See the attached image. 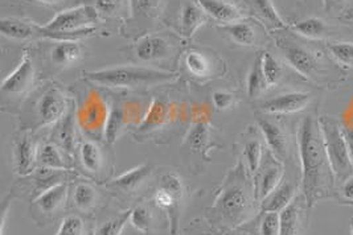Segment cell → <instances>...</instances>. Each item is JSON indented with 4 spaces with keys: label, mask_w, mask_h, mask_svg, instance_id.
Instances as JSON below:
<instances>
[{
    "label": "cell",
    "mask_w": 353,
    "mask_h": 235,
    "mask_svg": "<svg viewBox=\"0 0 353 235\" xmlns=\"http://www.w3.org/2000/svg\"><path fill=\"white\" fill-rule=\"evenodd\" d=\"M130 225L141 234L148 235L154 226V213L151 207L145 204L134 206L130 214Z\"/></svg>",
    "instance_id": "cell-34"
},
{
    "label": "cell",
    "mask_w": 353,
    "mask_h": 235,
    "mask_svg": "<svg viewBox=\"0 0 353 235\" xmlns=\"http://www.w3.org/2000/svg\"><path fill=\"white\" fill-rule=\"evenodd\" d=\"M262 70H263V74L268 81L269 88L276 85L283 76L282 65L269 52L262 53Z\"/></svg>",
    "instance_id": "cell-39"
},
{
    "label": "cell",
    "mask_w": 353,
    "mask_h": 235,
    "mask_svg": "<svg viewBox=\"0 0 353 235\" xmlns=\"http://www.w3.org/2000/svg\"><path fill=\"white\" fill-rule=\"evenodd\" d=\"M85 79L97 86L109 89H141L152 88L176 81L177 74L138 65H117L83 73Z\"/></svg>",
    "instance_id": "cell-3"
},
{
    "label": "cell",
    "mask_w": 353,
    "mask_h": 235,
    "mask_svg": "<svg viewBox=\"0 0 353 235\" xmlns=\"http://www.w3.org/2000/svg\"><path fill=\"white\" fill-rule=\"evenodd\" d=\"M298 196V185L289 178H283L282 183L259 204V212L281 213L286 209Z\"/></svg>",
    "instance_id": "cell-20"
},
{
    "label": "cell",
    "mask_w": 353,
    "mask_h": 235,
    "mask_svg": "<svg viewBox=\"0 0 353 235\" xmlns=\"http://www.w3.org/2000/svg\"><path fill=\"white\" fill-rule=\"evenodd\" d=\"M310 210L303 194H298L291 204L279 213V235H305L307 229V212Z\"/></svg>",
    "instance_id": "cell-14"
},
{
    "label": "cell",
    "mask_w": 353,
    "mask_h": 235,
    "mask_svg": "<svg viewBox=\"0 0 353 235\" xmlns=\"http://www.w3.org/2000/svg\"><path fill=\"white\" fill-rule=\"evenodd\" d=\"M31 176V189L30 196L31 200L37 198L40 194L47 192L50 188L65 183L66 181V170H50L40 167L37 171H34Z\"/></svg>",
    "instance_id": "cell-23"
},
{
    "label": "cell",
    "mask_w": 353,
    "mask_h": 235,
    "mask_svg": "<svg viewBox=\"0 0 353 235\" xmlns=\"http://www.w3.org/2000/svg\"><path fill=\"white\" fill-rule=\"evenodd\" d=\"M291 30L298 33L299 36H303L305 39L311 40H319L327 34V24L318 17H308L302 21H298L291 27Z\"/></svg>",
    "instance_id": "cell-33"
},
{
    "label": "cell",
    "mask_w": 353,
    "mask_h": 235,
    "mask_svg": "<svg viewBox=\"0 0 353 235\" xmlns=\"http://www.w3.org/2000/svg\"><path fill=\"white\" fill-rule=\"evenodd\" d=\"M82 56L79 41H59L50 50V60L57 66H69L77 63Z\"/></svg>",
    "instance_id": "cell-26"
},
{
    "label": "cell",
    "mask_w": 353,
    "mask_h": 235,
    "mask_svg": "<svg viewBox=\"0 0 353 235\" xmlns=\"http://www.w3.org/2000/svg\"><path fill=\"white\" fill-rule=\"evenodd\" d=\"M336 0H323V6H324V10L328 12L331 8H332V6H334V3H335Z\"/></svg>",
    "instance_id": "cell-50"
},
{
    "label": "cell",
    "mask_w": 353,
    "mask_h": 235,
    "mask_svg": "<svg viewBox=\"0 0 353 235\" xmlns=\"http://www.w3.org/2000/svg\"><path fill=\"white\" fill-rule=\"evenodd\" d=\"M298 154L301 160L302 194L310 209L332 196L335 176L325 152L319 118L305 116L298 128Z\"/></svg>",
    "instance_id": "cell-2"
},
{
    "label": "cell",
    "mask_w": 353,
    "mask_h": 235,
    "mask_svg": "<svg viewBox=\"0 0 353 235\" xmlns=\"http://www.w3.org/2000/svg\"><path fill=\"white\" fill-rule=\"evenodd\" d=\"M347 17L353 21V8L350 11V12H348V14H347Z\"/></svg>",
    "instance_id": "cell-52"
},
{
    "label": "cell",
    "mask_w": 353,
    "mask_h": 235,
    "mask_svg": "<svg viewBox=\"0 0 353 235\" xmlns=\"http://www.w3.org/2000/svg\"><path fill=\"white\" fill-rule=\"evenodd\" d=\"M172 110H174V106L171 103L155 99L151 103L150 110L147 111V115L141 125V131H151L158 128L168 119V116H171Z\"/></svg>",
    "instance_id": "cell-30"
},
{
    "label": "cell",
    "mask_w": 353,
    "mask_h": 235,
    "mask_svg": "<svg viewBox=\"0 0 353 235\" xmlns=\"http://www.w3.org/2000/svg\"><path fill=\"white\" fill-rule=\"evenodd\" d=\"M69 194V184L65 181L40 194L32 201L33 210L43 218L56 216L64 209Z\"/></svg>",
    "instance_id": "cell-16"
},
{
    "label": "cell",
    "mask_w": 353,
    "mask_h": 235,
    "mask_svg": "<svg viewBox=\"0 0 353 235\" xmlns=\"http://www.w3.org/2000/svg\"><path fill=\"white\" fill-rule=\"evenodd\" d=\"M278 47L282 50L290 66L302 77L316 81L323 76L321 65L315 54L303 45H299L286 39L278 40Z\"/></svg>",
    "instance_id": "cell-7"
},
{
    "label": "cell",
    "mask_w": 353,
    "mask_h": 235,
    "mask_svg": "<svg viewBox=\"0 0 353 235\" xmlns=\"http://www.w3.org/2000/svg\"><path fill=\"white\" fill-rule=\"evenodd\" d=\"M279 227H281L279 213L259 212L256 235H279Z\"/></svg>",
    "instance_id": "cell-40"
},
{
    "label": "cell",
    "mask_w": 353,
    "mask_h": 235,
    "mask_svg": "<svg viewBox=\"0 0 353 235\" xmlns=\"http://www.w3.org/2000/svg\"><path fill=\"white\" fill-rule=\"evenodd\" d=\"M33 79H34V66H33L30 53L26 52L19 65L14 69V72L3 79L0 86L1 94L10 95V96L24 94L32 86Z\"/></svg>",
    "instance_id": "cell-12"
},
{
    "label": "cell",
    "mask_w": 353,
    "mask_h": 235,
    "mask_svg": "<svg viewBox=\"0 0 353 235\" xmlns=\"http://www.w3.org/2000/svg\"><path fill=\"white\" fill-rule=\"evenodd\" d=\"M319 125L335 181L336 184H343L353 174V161L343 135L341 122L332 116L324 115L319 118Z\"/></svg>",
    "instance_id": "cell-5"
},
{
    "label": "cell",
    "mask_w": 353,
    "mask_h": 235,
    "mask_svg": "<svg viewBox=\"0 0 353 235\" xmlns=\"http://www.w3.org/2000/svg\"><path fill=\"white\" fill-rule=\"evenodd\" d=\"M184 194L185 187L181 177L176 173H165L161 176L159 185L152 196L154 205L165 213L172 235L177 233Z\"/></svg>",
    "instance_id": "cell-6"
},
{
    "label": "cell",
    "mask_w": 353,
    "mask_h": 235,
    "mask_svg": "<svg viewBox=\"0 0 353 235\" xmlns=\"http://www.w3.org/2000/svg\"><path fill=\"white\" fill-rule=\"evenodd\" d=\"M257 125L269 151L278 160L286 163L290 156V141L283 125L265 116L258 118Z\"/></svg>",
    "instance_id": "cell-11"
},
{
    "label": "cell",
    "mask_w": 353,
    "mask_h": 235,
    "mask_svg": "<svg viewBox=\"0 0 353 235\" xmlns=\"http://www.w3.org/2000/svg\"><path fill=\"white\" fill-rule=\"evenodd\" d=\"M130 214H131V209L103 221L97 227L94 235H122L126 225L130 223Z\"/></svg>",
    "instance_id": "cell-38"
},
{
    "label": "cell",
    "mask_w": 353,
    "mask_h": 235,
    "mask_svg": "<svg viewBox=\"0 0 353 235\" xmlns=\"http://www.w3.org/2000/svg\"><path fill=\"white\" fill-rule=\"evenodd\" d=\"M99 203V193L90 183L80 181L72 190V204L82 213L94 210Z\"/></svg>",
    "instance_id": "cell-25"
},
{
    "label": "cell",
    "mask_w": 353,
    "mask_h": 235,
    "mask_svg": "<svg viewBox=\"0 0 353 235\" xmlns=\"http://www.w3.org/2000/svg\"><path fill=\"white\" fill-rule=\"evenodd\" d=\"M0 32L4 37L10 40H33L39 37H44L43 25L36 24L34 21L17 19V17H4L0 21Z\"/></svg>",
    "instance_id": "cell-18"
},
{
    "label": "cell",
    "mask_w": 353,
    "mask_h": 235,
    "mask_svg": "<svg viewBox=\"0 0 353 235\" xmlns=\"http://www.w3.org/2000/svg\"><path fill=\"white\" fill-rule=\"evenodd\" d=\"M37 154L39 148L32 136L27 132L20 134L15 141L14 160H15V171L19 176L26 177L36 171L37 165Z\"/></svg>",
    "instance_id": "cell-15"
},
{
    "label": "cell",
    "mask_w": 353,
    "mask_h": 235,
    "mask_svg": "<svg viewBox=\"0 0 353 235\" xmlns=\"http://www.w3.org/2000/svg\"><path fill=\"white\" fill-rule=\"evenodd\" d=\"M209 139H210V127L208 122L205 119H197L191 125L184 143L188 144L190 148H192L194 152H199L203 156H205L204 151H207L208 148Z\"/></svg>",
    "instance_id": "cell-27"
},
{
    "label": "cell",
    "mask_w": 353,
    "mask_h": 235,
    "mask_svg": "<svg viewBox=\"0 0 353 235\" xmlns=\"http://www.w3.org/2000/svg\"><path fill=\"white\" fill-rule=\"evenodd\" d=\"M269 89L268 81L262 70V53L254 60L246 79V90L250 98H258Z\"/></svg>",
    "instance_id": "cell-32"
},
{
    "label": "cell",
    "mask_w": 353,
    "mask_h": 235,
    "mask_svg": "<svg viewBox=\"0 0 353 235\" xmlns=\"http://www.w3.org/2000/svg\"><path fill=\"white\" fill-rule=\"evenodd\" d=\"M184 63L188 72L196 77H208L212 73V65L208 57L199 50H190L184 57Z\"/></svg>",
    "instance_id": "cell-36"
},
{
    "label": "cell",
    "mask_w": 353,
    "mask_h": 235,
    "mask_svg": "<svg viewBox=\"0 0 353 235\" xmlns=\"http://www.w3.org/2000/svg\"><path fill=\"white\" fill-rule=\"evenodd\" d=\"M81 164L86 172L99 173L103 167V156L96 141H85L81 144Z\"/></svg>",
    "instance_id": "cell-28"
},
{
    "label": "cell",
    "mask_w": 353,
    "mask_h": 235,
    "mask_svg": "<svg viewBox=\"0 0 353 235\" xmlns=\"http://www.w3.org/2000/svg\"><path fill=\"white\" fill-rule=\"evenodd\" d=\"M224 235H242V234H237V233H236V230H226V232H225Z\"/></svg>",
    "instance_id": "cell-51"
},
{
    "label": "cell",
    "mask_w": 353,
    "mask_h": 235,
    "mask_svg": "<svg viewBox=\"0 0 353 235\" xmlns=\"http://www.w3.org/2000/svg\"><path fill=\"white\" fill-rule=\"evenodd\" d=\"M86 223L80 214H68L61 220L56 235H85Z\"/></svg>",
    "instance_id": "cell-42"
},
{
    "label": "cell",
    "mask_w": 353,
    "mask_h": 235,
    "mask_svg": "<svg viewBox=\"0 0 353 235\" xmlns=\"http://www.w3.org/2000/svg\"><path fill=\"white\" fill-rule=\"evenodd\" d=\"M68 96L57 86H49L37 102L39 127L56 125L64 119L68 110Z\"/></svg>",
    "instance_id": "cell-8"
},
{
    "label": "cell",
    "mask_w": 353,
    "mask_h": 235,
    "mask_svg": "<svg viewBox=\"0 0 353 235\" xmlns=\"http://www.w3.org/2000/svg\"><path fill=\"white\" fill-rule=\"evenodd\" d=\"M201 8L205 11V14L214 19L219 23L232 24L236 21L243 20V12L241 8L230 3L229 0H196Z\"/></svg>",
    "instance_id": "cell-21"
},
{
    "label": "cell",
    "mask_w": 353,
    "mask_h": 235,
    "mask_svg": "<svg viewBox=\"0 0 353 235\" xmlns=\"http://www.w3.org/2000/svg\"><path fill=\"white\" fill-rule=\"evenodd\" d=\"M137 108H139V105H134V103H115L112 106V110L109 111V116H108V122L105 125V139L108 143H114L118 139L119 134L123 131L125 125L131 121V116L138 115L139 112H132Z\"/></svg>",
    "instance_id": "cell-19"
},
{
    "label": "cell",
    "mask_w": 353,
    "mask_h": 235,
    "mask_svg": "<svg viewBox=\"0 0 353 235\" xmlns=\"http://www.w3.org/2000/svg\"><path fill=\"white\" fill-rule=\"evenodd\" d=\"M256 8L263 21H266V24L273 30L288 28V24L282 19V16L278 14L273 0H256Z\"/></svg>",
    "instance_id": "cell-37"
},
{
    "label": "cell",
    "mask_w": 353,
    "mask_h": 235,
    "mask_svg": "<svg viewBox=\"0 0 353 235\" xmlns=\"http://www.w3.org/2000/svg\"><path fill=\"white\" fill-rule=\"evenodd\" d=\"M341 130H343V135H344V139L347 141V145H348V150H350V154H351L353 161V128L352 127H345V125H341Z\"/></svg>",
    "instance_id": "cell-48"
},
{
    "label": "cell",
    "mask_w": 353,
    "mask_h": 235,
    "mask_svg": "<svg viewBox=\"0 0 353 235\" xmlns=\"http://www.w3.org/2000/svg\"><path fill=\"white\" fill-rule=\"evenodd\" d=\"M152 174V167L150 164L138 165L128 172L122 173L106 184L108 188L119 190L122 193H132L145 184V180Z\"/></svg>",
    "instance_id": "cell-22"
},
{
    "label": "cell",
    "mask_w": 353,
    "mask_h": 235,
    "mask_svg": "<svg viewBox=\"0 0 353 235\" xmlns=\"http://www.w3.org/2000/svg\"><path fill=\"white\" fill-rule=\"evenodd\" d=\"M352 235H353V227H352Z\"/></svg>",
    "instance_id": "cell-53"
},
{
    "label": "cell",
    "mask_w": 353,
    "mask_h": 235,
    "mask_svg": "<svg viewBox=\"0 0 353 235\" xmlns=\"http://www.w3.org/2000/svg\"><path fill=\"white\" fill-rule=\"evenodd\" d=\"M258 212L259 201L253 174L240 160L226 173L205 217L210 225L226 232L237 230L253 220Z\"/></svg>",
    "instance_id": "cell-1"
},
{
    "label": "cell",
    "mask_w": 353,
    "mask_h": 235,
    "mask_svg": "<svg viewBox=\"0 0 353 235\" xmlns=\"http://www.w3.org/2000/svg\"><path fill=\"white\" fill-rule=\"evenodd\" d=\"M34 1L41 3V4H47V6H56V4H60L64 0H34Z\"/></svg>",
    "instance_id": "cell-49"
},
{
    "label": "cell",
    "mask_w": 353,
    "mask_h": 235,
    "mask_svg": "<svg viewBox=\"0 0 353 235\" xmlns=\"http://www.w3.org/2000/svg\"><path fill=\"white\" fill-rule=\"evenodd\" d=\"M223 30L239 45L253 47L256 44V40H257L256 30L250 23H248L245 20H240V21H236V23H232V24H226Z\"/></svg>",
    "instance_id": "cell-29"
},
{
    "label": "cell",
    "mask_w": 353,
    "mask_h": 235,
    "mask_svg": "<svg viewBox=\"0 0 353 235\" xmlns=\"http://www.w3.org/2000/svg\"><path fill=\"white\" fill-rule=\"evenodd\" d=\"M328 50L337 63L353 68V43H334L328 45Z\"/></svg>",
    "instance_id": "cell-44"
},
{
    "label": "cell",
    "mask_w": 353,
    "mask_h": 235,
    "mask_svg": "<svg viewBox=\"0 0 353 235\" xmlns=\"http://www.w3.org/2000/svg\"><path fill=\"white\" fill-rule=\"evenodd\" d=\"M243 160L248 170L254 176L263 160V145L258 138H250L243 143Z\"/></svg>",
    "instance_id": "cell-35"
},
{
    "label": "cell",
    "mask_w": 353,
    "mask_h": 235,
    "mask_svg": "<svg viewBox=\"0 0 353 235\" xmlns=\"http://www.w3.org/2000/svg\"><path fill=\"white\" fill-rule=\"evenodd\" d=\"M56 138L61 148H64L66 152L73 151L74 145V123L70 115H68L64 121L60 123V127L56 132Z\"/></svg>",
    "instance_id": "cell-43"
},
{
    "label": "cell",
    "mask_w": 353,
    "mask_h": 235,
    "mask_svg": "<svg viewBox=\"0 0 353 235\" xmlns=\"http://www.w3.org/2000/svg\"><path fill=\"white\" fill-rule=\"evenodd\" d=\"M108 116L109 112L106 103L96 92H92L79 112V123L82 130L89 134L105 132Z\"/></svg>",
    "instance_id": "cell-10"
},
{
    "label": "cell",
    "mask_w": 353,
    "mask_h": 235,
    "mask_svg": "<svg viewBox=\"0 0 353 235\" xmlns=\"http://www.w3.org/2000/svg\"><path fill=\"white\" fill-rule=\"evenodd\" d=\"M212 101H213V105L217 110L225 111L233 108L236 98H234V95L229 93V92L217 90L212 95Z\"/></svg>",
    "instance_id": "cell-46"
},
{
    "label": "cell",
    "mask_w": 353,
    "mask_h": 235,
    "mask_svg": "<svg viewBox=\"0 0 353 235\" xmlns=\"http://www.w3.org/2000/svg\"><path fill=\"white\" fill-rule=\"evenodd\" d=\"M164 0H129L132 16L155 17L159 14Z\"/></svg>",
    "instance_id": "cell-41"
},
{
    "label": "cell",
    "mask_w": 353,
    "mask_h": 235,
    "mask_svg": "<svg viewBox=\"0 0 353 235\" xmlns=\"http://www.w3.org/2000/svg\"><path fill=\"white\" fill-rule=\"evenodd\" d=\"M37 164H39V167H43V168L66 170L68 171V164L65 161L61 150L53 143H46L39 148Z\"/></svg>",
    "instance_id": "cell-31"
},
{
    "label": "cell",
    "mask_w": 353,
    "mask_h": 235,
    "mask_svg": "<svg viewBox=\"0 0 353 235\" xmlns=\"http://www.w3.org/2000/svg\"><path fill=\"white\" fill-rule=\"evenodd\" d=\"M312 95L302 92H290L285 94L276 95L270 99H266L261 105V111L268 115H283L294 114L307 109L311 103Z\"/></svg>",
    "instance_id": "cell-13"
},
{
    "label": "cell",
    "mask_w": 353,
    "mask_h": 235,
    "mask_svg": "<svg viewBox=\"0 0 353 235\" xmlns=\"http://www.w3.org/2000/svg\"><path fill=\"white\" fill-rule=\"evenodd\" d=\"M99 12L96 7L79 6L59 12L43 25L44 37L56 41H79L96 32Z\"/></svg>",
    "instance_id": "cell-4"
},
{
    "label": "cell",
    "mask_w": 353,
    "mask_h": 235,
    "mask_svg": "<svg viewBox=\"0 0 353 235\" xmlns=\"http://www.w3.org/2000/svg\"><path fill=\"white\" fill-rule=\"evenodd\" d=\"M126 0H96V10L105 16H115L123 7Z\"/></svg>",
    "instance_id": "cell-45"
},
{
    "label": "cell",
    "mask_w": 353,
    "mask_h": 235,
    "mask_svg": "<svg viewBox=\"0 0 353 235\" xmlns=\"http://www.w3.org/2000/svg\"><path fill=\"white\" fill-rule=\"evenodd\" d=\"M254 187L259 204L276 188L285 178V163L278 160L269 151L265 161L262 160L261 167L253 176Z\"/></svg>",
    "instance_id": "cell-9"
},
{
    "label": "cell",
    "mask_w": 353,
    "mask_h": 235,
    "mask_svg": "<svg viewBox=\"0 0 353 235\" xmlns=\"http://www.w3.org/2000/svg\"><path fill=\"white\" fill-rule=\"evenodd\" d=\"M339 192H340L344 201H348V203H352L353 204V174L348 180H345L341 184Z\"/></svg>",
    "instance_id": "cell-47"
},
{
    "label": "cell",
    "mask_w": 353,
    "mask_h": 235,
    "mask_svg": "<svg viewBox=\"0 0 353 235\" xmlns=\"http://www.w3.org/2000/svg\"><path fill=\"white\" fill-rule=\"evenodd\" d=\"M171 44L159 34H148L138 40L134 47L135 57L142 63L164 60L171 56Z\"/></svg>",
    "instance_id": "cell-17"
},
{
    "label": "cell",
    "mask_w": 353,
    "mask_h": 235,
    "mask_svg": "<svg viewBox=\"0 0 353 235\" xmlns=\"http://www.w3.org/2000/svg\"><path fill=\"white\" fill-rule=\"evenodd\" d=\"M207 14L201 6L194 0L183 6L180 12V32L184 37L190 39L207 21Z\"/></svg>",
    "instance_id": "cell-24"
}]
</instances>
